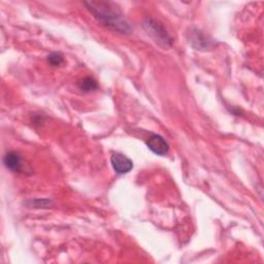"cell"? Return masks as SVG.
<instances>
[{"instance_id":"cell-1","label":"cell","mask_w":264,"mask_h":264,"mask_svg":"<svg viewBox=\"0 0 264 264\" xmlns=\"http://www.w3.org/2000/svg\"><path fill=\"white\" fill-rule=\"evenodd\" d=\"M84 5L95 19L105 27L120 33L129 34L132 29L121 11L113 4L107 2H85Z\"/></svg>"},{"instance_id":"cell-2","label":"cell","mask_w":264,"mask_h":264,"mask_svg":"<svg viewBox=\"0 0 264 264\" xmlns=\"http://www.w3.org/2000/svg\"><path fill=\"white\" fill-rule=\"evenodd\" d=\"M143 26L148 35L158 46L163 49H169L172 46L173 38L160 22L154 20L153 18H147L144 21Z\"/></svg>"},{"instance_id":"cell-3","label":"cell","mask_w":264,"mask_h":264,"mask_svg":"<svg viewBox=\"0 0 264 264\" xmlns=\"http://www.w3.org/2000/svg\"><path fill=\"white\" fill-rule=\"evenodd\" d=\"M111 162L114 170L119 174H125L134 168V162L122 153H114Z\"/></svg>"},{"instance_id":"cell-4","label":"cell","mask_w":264,"mask_h":264,"mask_svg":"<svg viewBox=\"0 0 264 264\" xmlns=\"http://www.w3.org/2000/svg\"><path fill=\"white\" fill-rule=\"evenodd\" d=\"M147 146L154 154L159 156H165L169 151L168 143L159 135H152L147 141Z\"/></svg>"},{"instance_id":"cell-5","label":"cell","mask_w":264,"mask_h":264,"mask_svg":"<svg viewBox=\"0 0 264 264\" xmlns=\"http://www.w3.org/2000/svg\"><path fill=\"white\" fill-rule=\"evenodd\" d=\"M4 163L6 167L15 172H22L24 165L22 157L16 152H9L4 157Z\"/></svg>"},{"instance_id":"cell-6","label":"cell","mask_w":264,"mask_h":264,"mask_svg":"<svg viewBox=\"0 0 264 264\" xmlns=\"http://www.w3.org/2000/svg\"><path fill=\"white\" fill-rule=\"evenodd\" d=\"M191 45L197 50H205L209 49L212 46V40L208 39L201 31L194 30L191 32Z\"/></svg>"},{"instance_id":"cell-7","label":"cell","mask_w":264,"mask_h":264,"mask_svg":"<svg viewBox=\"0 0 264 264\" xmlns=\"http://www.w3.org/2000/svg\"><path fill=\"white\" fill-rule=\"evenodd\" d=\"M77 86L82 91H85V92H91V91L96 90L98 88L97 82L95 80H93L92 77H85V78L81 80L77 83Z\"/></svg>"},{"instance_id":"cell-8","label":"cell","mask_w":264,"mask_h":264,"mask_svg":"<svg viewBox=\"0 0 264 264\" xmlns=\"http://www.w3.org/2000/svg\"><path fill=\"white\" fill-rule=\"evenodd\" d=\"M48 62L52 65V66H60L64 63V57L61 53H52L48 56Z\"/></svg>"},{"instance_id":"cell-9","label":"cell","mask_w":264,"mask_h":264,"mask_svg":"<svg viewBox=\"0 0 264 264\" xmlns=\"http://www.w3.org/2000/svg\"><path fill=\"white\" fill-rule=\"evenodd\" d=\"M31 206L35 208H49L53 204V202L49 199H35L30 201Z\"/></svg>"}]
</instances>
